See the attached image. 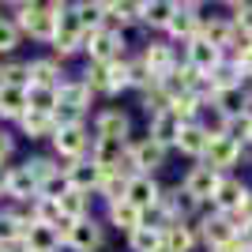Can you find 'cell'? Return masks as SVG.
Wrapping results in <instances>:
<instances>
[{
    "label": "cell",
    "instance_id": "7dc6e473",
    "mask_svg": "<svg viewBox=\"0 0 252 252\" xmlns=\"http://www.w3.org/2000/svg\"><path fill=\"white\" fill-rule=\"evenodd\" d=\"M249 139H252V128H249Z\"/></svg>",
    "mask_w": 252,
    "mask_h": 252
},
{
    "label": "cell",
    "instance_id": "3957f363",
    "mask_svg": "<svg viewBox=\"0 0 252 252\" xmlns=\"http://www.w3.org/2000/svg\"><path fill=\"white\" fill-rule=\"evenodd\" d=\"M53 151H57V158H64V162L87 158V151H91V132H87V125L57 128V132H53Z\"/></svg>",
    "mask_w": 252,
    "mask_h": 252
},
{
    "label": "cell",
    "instance_id": "83f0119b",
    "mask_svg": "<svg viewBox=\"0 0 252 252\" xmlns=\"http://www.w3.org/2000/svg\"><path fill=\"white\" fill-rule=\"evenodd\" d=\"M57 203H61V215H64V219H72V222L91 219V192H75V189H68Z\"/></svg>",
    "mask_w": 252,
    "mask_h": 252
},
{
    "label": "cell",
    "instance_id": "bcb514c9",
    "mask_svg": "<svg viewBox=\"0 0 252 252\" xmlns=\"http://www.w3.org/2000/svg\"><path fill=\"white\" fill-rule=\"evenodd\" d=\"M158 252H169V249H158Z\"/></svg>",
    "mask_w": 252,
    "mask_h": 252
},
{
    "label": "cell",
    "instance_id": "277c9868",
    "mask_svg": "<svg viewBox=\"0 0 252 252\" xmlns=\"http://www.w3.org/2000/svg\"><path fill=\"white\" fill-rule=\"evenodd\" d=\"M53 49L61 53V57H72V53H79L87 45V31L79 27V19L72 15V4L64 8V15L57 19V34H53Z\"/></svg>",
    "mask_w": 252,
    "mask_h": 252
},
{
    "label": "cell",
    "instance_id": "74e56055",
    "mask_svg": "<svg viewBox=\"0 0 252 252\" xmlns=\"http://www.w3.org/2000/svg\"><path fill=\"white\" fill-rule=\"evenodd\" d=\"M83 83L91 87V94H109V79H105V68H102V64H87Z\"/></svg>",
    "mask_w": 252,
    "mask_h": 252
},
{
    "label": "cell",
    "instance_id": "ac0fdd59",
    "mask_svg": "<svg viewBox=\"0 0 252 252\" xmlns=\"http://www.w3.org/2000/svg\"><path fill=\"white\" fill-rule=\"evenodd\" d=\"M4 196L15 203H31L38 196V181L31 177L27 166H8V185H4Z\"/></svg>",
    "mask_w": 252,
    "mask_h": 252
},
{
    "label": "cell",
    "instance_id": "cb8c5ba5",
    "mask_svg": "<svg viewBox=\"0 0 252 252\" xmlns=\"http://www.w3.org/2000/svg\"><path fill=\"white\" fill-rule=\"evenodd\" d=\"M19 132L27 139H53L57 121H53V113H34V109H27V113L19 117Z\"/></svg>",
    "mask_w": 252,
    "mask_h": 252
},
{
    "label": "cell",
    "instance_id": "44dd1931",
    "mask_svg": "<svg viewBox=\"0 0 252 252\" xmlns=\"http://www.w3.org/2000/svg\"><path fill=\"white\" fill-rule=\"evenodd\" d=\"M185 49H189V61H185V64H192L200 75H211V72L222 64V49H215L211 42H203L200 34H196V38H192Z\"/></svg>",
    "mask_w": 252,
    "mask_h": 252
},
{
    "label": "cell",
    "instance_id": "f546056e",
    "mask_svg": "<svg viewBox=\"0 0 252 252\" xmlns=\"http://www.w3.org/2000/svg\"><path fill=\"white\" fill-rule=\"evenodd\" d=\"M207 143H211V136L200 125H185L181 128V139H177V151H185V155H192V158H203L207 155Z\"/></svg>",
    "mask_w": 252,
    "mask_h": 252
},
{
    "label": "cell",
    "instance_id": "c3c4849f",
    "mask_svg": "<svg viewBox=\"0 0 252 252\" xmlns=\"http://www.w3.org/2000/svg\"><path fill=\"white\" fill-rule=\"evenodd\" d=\"M0 252H8V249H0Z\"/></svg>",
    "mask_w": 252,
    "mask_h": 252
},
{
    "label": "cell",
    "instance_id": "7402d4cb",
    "mask_svg": "<svg viewBox=\"0 0 252 252\" xmlns=\"http://www.w3.org/2000/svg\"><path fill=\"white\" fill-rule=\"evenodd\" d=\"M23 249H27V252H61L64 241H61V233L53 230V226H38V222H31L27 233H23Z\"/></svg>",
    "mask_w": 252,
    "mask_h": 252
},
{
    "label": "cell",
    "instance_id": "484cf974",
    "mask_svg": "<svg viewBox=\"0 0 252 252\" xmlns=\"http://www.w3.org/2000/svg\"><path fill=\"white\" fill-rule=\"evenodd\" d=\"M173 15H177V0H147L139 8V19L147 23V27H158V31H166Z\"/></svg>",
    "mask_w": 252,
    "mask_h": 252
},
{
    "label": "cell",
    "instance_id": "ba28073f",
    "mask_svg": "<svg viewBox=\"0 0 252 252\" xmlns=\"http://www.w3.org/2000/svg\"><path fill=\"white\" fill-rule=\"evenodd\" d=\"M102 241H105V230H102V222L91 215V219H83V222H75V226H72V233L64 237V249H72V252H98Z\"/></svg>",
    "mask_w": 252,
    "mask_h": 252
},
{
    "label": "cell",
    "instance_id": "f1b7e54d",
    "mask_svg": "<svg viewBox=\"0 0 252 252\" xmlns=\"http://www.w3.org/2000/svg\"><path fill=\"white\" fill-rule=\"evenodd\" d=\"M109 222H113L117 230L132 233V230H139V226H143V211H136L128 200H117V203H109Z\"/></svg>",
    "mask_w": 252,
    "mask_h": 252
},
{
    "label": "cell",
    "instance_id": "7bdbcfd3",
    "mask_svg": "<svg viewBox=\"0 0 252 252\" xmlns=\"http://www.w3.org/2000/svg\"><path fill=\"white\" fill-rule=\"evenodd\" d=\"M4 185H8V166H0V196H4Z\"/></svg>",
    "mask_w": 252,
    "mask_h": 252
},
{
    "label": "cell",
    "instance_id": "9a60e30c",
    "mask_svg": "<svg viewBox=\"0 0 252 252\" xmlns=\"http://www.w3.org/2000/svg\"><path fill=\"white\" fill-rule=\"evenodd\" d=\"M64 181H68V189H75V192H98L102 169H98L91 158H79V162H68V166H64Z\"/></svg>",
    "mask_w": 252,
    "mask_h": 252
},
{
    "label": "cell",
    "instance_id": "8fae6325",
    "mask_svg": "<svg viewBox=\"0 0 252 252\" xmlns=\"http://www.w3.org/2000/svg\"><path fill=\"white\" fill-rule=\"evenodd\" d=\"M207 162L203 166H211L215 173H222V169H230V166H237L241 162V143H233L230 136H211V143H207Z\"/></svg>",
    "mask_w": 252,
    "mask_h": 252
},
{
    "label": "cell",
    "instance_id": "8d00e7d4",
    "mask_svg": "<svg viewBox=\"0 0 252 252\" xmlns=\"http://www.w3.org/2000/svg\"><path fill=\"white\" fill-rule=\"evenodd\" d=\"M19 27H15V19H8V15H0V57H8V53H15V45H19Z\"/></svg>",
    "mask_w": 252,
    "mask_h": 252
},
{
    "label": "cell",
    "instance_id": "52a82bcc",
    "mask_svg": "<svg viewBox=\"0 0 252 252\" xmlns=\"http://www.w3.org/2000/svg\"><path fill=\"white\" fill-rule=\"evenodd\" d=\"M200 38L203 42H211L215 49H237V45L245 42L241 34H237V27H233V19H222V15H211V19L200 23Z\"/></svg>",
    "mask_w": 252,
    "mask_h": 252
},
{
    "label": "cell",
    "instance_id": "f6af8a7d",
    "mask_svg": "<svg viewBox=\"0 0 252 252\" xmlns=\"http://www.w3.org/2000/svg\"><path fill=\"white\" fill-rule=\"evenodd\" d=\"M207 252H222V249H207Z\"/></svg>",
    "mask_w": 252,
    "mask_h": 252
},
{
    "label": "cell",
    "instance_id": "ab89813d",
    "mask_svg": "<svg viewBox=\"0 0 252 252\" xmlns=\"http://www.w3.org/2000/svg\"><path fill=\"white\" fill-rule=\"evenodd\" d=\"M64 192H68V181H64V169H61L53 181H45L42 189H38V196H45V200H61Z\"/></svg>",
    "mask_w": 252,
    "mask_h": 252
},
{
    "label": "cell",
    "instance_id": "836d02e7",
    "mask_svg": "<svg viewBox=\"0 0 252 252\" xmlns=\"http://www.w3.org/2000/svg\"><path fill=\"white\" fill-rule=\"evenodd\" d=\"M0 83L4 87H31V64L27 61H8V64H0Z\"/></svg>",
    "mask_w": 252,
    "mask_h": 252
},
{
    "label": "cell",
    "instance_id": "6da1fadb",
    "mask_svg": "<svg viewBox=\"0 0 252 252\" xmlns=\"http://www.w3.org/2000/svg\"><path fill=\"white\" fill-rule=\"evenodd\" d=\"M15 11V27L19 34L34 38V42H53L57 34V4H38V0H23V4H11Z\"/></svg>",
    "mask_w": 252,
    "mask_h": 252
},
{
    "label": "cell",
    "instance_id": "f35d334b",
    "mask_svg": "<svg viewBox=\"0 0 252 252\" xmlns=\"http://www.w3.org/2000/svg\"><path fill=\"white\" fill-rule=\"evenodd\" d=\"M233 11V27L241 38H252V4H230Z\"/></svg>",
    "mask_w": 252,
    "mask_h": 252
},
{
    "label": "cell",
    "instance_id": "4316f807",
    "mask_svg": "<svg viewBox=\"0 0 252 252\" xmlns=\"http://www.w3.org/2000/svg\"><path fill=\"white\" fill-rule=\"evenodd\" d=\"M23 113H27V91H23V87H4L0 83V117L19 125Z\"/></svg>",
    "mask_w": 252,
    "mask_h": 252
},
{
    "label": "cell",
    "instance_id": "30bf717a",
    "mask_svg": "<svg viewBox=\"0 0 252 252\" xmlns=\"http://www.w3.org/2000/svg\"><path fill=\"white\" fill-rule=\"evenodd\" d=\"M128 132H132V121H128L125 109H102V113L94 117V139L128 143Z\"/></svg>",
    "mask_w": 252,
    "mask_h": 252
},
{
    "label": "cell",
    "instance_id": "d590c367",
    "mask_svg": "<svg viewBox=\"0 0 252 252\" xmlns=\"http://www.w3.org/2000/svg\"><path fill=\"white\" fill-rule=\"evenodd\" d=\"M105 79H109V94H121L132 87V64L128 61H117V64H105Z\"/></svg>",
    "mask_w": 252,
    "mask_h": 252
},
{
    "label": "cell",
    "instance_id": "e575fe53",
    "mask_svg": "<svg viewBox=\"0 0 252 252\" xmlns=\"http://www.w3.org/2000/svg\"><path fill=\"white\" fill-rule=\"evenodd\" d=\"M27 109H34V113H53V109H57V91H53V87H27Z\"/></svg>",
    "mask_w": 252,
    "mask_h": 252
},
{
    "label": "cell",
    "instance_id": "5b68a950",
    "mask_svg": "<svg viewBox=\"0 0 252 252\" xmlns=\"http://www.w3.org/2000/svg\"><path fill=\"white\" fill-rule=\"evenodd\" d=\"M128 166L136 169V173H155V169L166 166V147L162 143H155L151 136L136 139V143H128Z\"/></svg>",
    "mask_w": 252,
    "mask_h": 252
},
{
    "label": "cell",
    "instance_id": "d4e9b609",
    "mask_svg": "<svg viewBox=\"0 0 252 252\" xmlns=\"http://www.w3.org/2000/svg\"><path fill=\"white\" fill-rule=\"evenodd\" d=\"M31 64V87H53V91H57V87L64 83L61 79V64L53 61V57H38V61H27Z\"/></svg>",
    "mask_w": 252,
    "mask_h": 252
},
{
    "label": "cell",
    "instance_id": "7c38bea8",
    "mask_svg": "<svg viewBox=\"0 0 252 252\" xmlns=\"http://www.w3.org/2000/svg\"><path fill=\"white\" fill-rule=\"evenodd\" d=\"M91 162H94L102 173H117L121 162H128V143H117V139H94V143H91Z\"/></svg>",
    "mask_w": 252,
    "mask_h": 252
},
{
    "label": "cell",
    "instance_id": "4dcf8cb0",
    "mask_svg": "<svg viewBox=\"0 0 252 252\" xmlns=\"http://www.w3.org/2000/svg\"><path fill=\"white\" fill-rule=\"evenodd\" d=\"M23 166L31 169V177L38 181V189H42L45 181H53L57 173H61V158L57 155H34V158H27Z\"/></svg>",
    "mask_w": 252,
    "mask_h": 252
},
{
    "label": "cell",
    "instance_id": "2e32d148",
    "mask_svg": "<svg viewBox=\"0 0 252 252\" xmlns=\"http://www.w3.org/2000/svg\"><path fill=\"white\" fill-rule=\"evenodd\" d=\"M139 61L147 64V72L155 75V79H166V75L177 68V53H173V45H169V42H151Z\"/></svg>",
    "mask_w": 252,
    "mask_h": 252
},
{
    "label": "cell",
    "instance_id": "8992f818",
    "mask_svg": "<svg viewBox=\"0 0 252 252\" xmlns=\"http://www.w3.org/2000/svg\"><path fill=\"white\" fill-rule=\"evenodd\" d=\"M125 200L132 203L136 211H155L158 207V200H162V189H158V181L155 177H147V173H132L128 177V189H125Z\"/></svg>",
    "mask_w": 252,
    "mask_h": 252
},
{
    "label": "cell",
    "instance_id": "d6986e66",
    "mask_svg": "<svg viewBox=\"0 0 252 252\" xmlns=\"http://www.w3.org/2000/svg\"><path fill=\"white\" fill-rule=\"evenodd\" d=\"M91 102H94V94H91V87H87L83 79H64V83L57 87V105H64V109L87 113Z\"/></svg>",
    "mask_w": 252,
    "mask_h": 252
},
{
    "label": "cell",
    "instance_id": "e0dca14e",
    "mask_svg": "<svg viewBox=\"0 0 252 252\" xmlns=\"http://www.w3.org/2000/svg\"><path fill=\"white\" fill-rule=\"evenodd\" d=\"M196 11H200V4H177V15L169 19L166 34H169V38H181V42L189 45L192 38L200 34V23H203L200 15H196Z\"/></svg>",
    "mask_w": 252,
    "mask_h": 252
},
{
    "label": "cell",
    "instance_id": "7a4b0ae2",
    "mask_svg": "<svg viewBox=\"0 0 252 252\" xmlns=\"http://www.w3.org/2000/svg\"><path fill=\"white\" fill-rule=\"evenodd\" d=\"M83 53L91 57V64H117V61H125V34L121 31H94V34H87V45Z\"/></svg>",
    "mask_w": 252,
    "mask_h": 252
},
{
    "label": "cell",
    "instance_id": "1f68e13d",
    "mask_svg": "<svg viewBox=\"0 0 252 252\" xmlns=\"http://www.w3.org/2000/svg\"><path fill=\"white\" fill-rule=\"evenodd\" d=\"M128 177H132V173H125V169H117V173H102V181H98V196H105L109 203L125 200Z\"/></svg>",
    "mask_w": 252,
    "mask_h": 252
},
{
    "label": "cell",
    "instance_id": "d6a6232c",
    "mask_svg": "<svg viewBox=\"0 0 252 252\" xmlns=\"http://www.w3.org/2000/svg\"><path fill=\"white\" fill-rule=\"evenodd\" d=\"M128 249L132 252H158L162 249V230L155 226H139V230L128 233Z\"/></svg>",
    "mask_w": 252,
    "mask_h": 252
},
{
    "label": "cell",
    "instance_id": "60d3db41",
    "mask_svg": "<svg viewBox=\"0 0 252 252\" xmlns=\"http://www.w3.org/2000/svg\"><path fill=\"white\" fill-rule=\"evenodd\" d=\"M11 155H15V136H11L8 128L0 125V166H8Z\"/></svg>",
    "mask_w": 252,
    "mask_h": 252
},
{
    "label": "cell",
    "instance_id": "ffe728a7",
    "mask_svg": "<svg viewBox=\"0 0 252 252\" xmlns=\"http://www.w3.org/2000/svg\"><path fill=\"white\" fill-rule=\"evenodd\" d=\"M181 117L173 113V109H162V113L151 117V132L147 136L155 139V143H162V147H177V139H181Z\"/></svg>",
    "mask_w": 252,
    "mask_h": 252
},
{
    "label": "cell",
    "instance_id": "4fadbf2b",
    "mask_svg": "<svg viewBox=\"0 0 252 252\" xmlns=\"http://www.w3.org/2000/svg\"><path fill=\"white\" fill-rule=\"evenodd\" d=\"M245 196H249V189H245L237 177H226L222 173L219 189H215V196H211V207L219 211V215H233V211L245 203Z\"/></svg>",
    "mask_w": 252,
    "mask_h": 252
},
{
    "label": "cell",
    "instance_id": "ee69618b",
    "mask_svg": "<svg viewBox=\"0 0 252 252\" xmlns=\"http://www.w3.org/2000/svg\"><path fill=\"white\" fill-rule=\"evenodd\" d=\"M8 252H27V249H23V245H15V249H8Z\"/></svg>",
    "mask_w": 252,
    "mask_h": 252
},
{
    "label": "cell",
    "instance_id": "b9f144b4",
    "mask_svg": "<svg viewBox=\"0 0 252 252\" xmlns=\"http://www.w3.org/2000/svg\"><path fill=\"white\" fill-rule=\"evenodd\" d=\"M241 245L252 252V222H249V226H241Z\"/></svg>",
    "mask_w": 252,
    "mask_h": 252
},
{
    "label": "cell",
    "instance_id": "9c48e42d",
    "mask_svg": "<svg viewBox=\"0 0 252 252\" xmlns=\"http://www.w3.org/2000/svg\"><path fill=\"white\" fill-rule=\"evenodd\" d=\"M207 241V249H230L233 241H237V226L230 222V215H207V219L200 222V230H196Z\"/></svg>",
    "mask_w": 252,
    "mask_h": 252
},
{
    "label": "cell",
    "instance_id": "5bb4252c",
    "mask_svg": "<svg viewBox=\"0 0 252 252\" xmlns=\"http://www.w3.org/2000/svg\"><path fill=\"white\" fill-rule=\"evenodd\" d=\"M219 181H222V173H215L211 166H192V169H189V177H185V185H181V189L189 192V196H192L196 203H203V200H211V196H215Z\"/></svg>",
    "mask_w": 252,
    "mask_h": 252
},
{
    "label": "cell",
    "instance_id": "603a6c76",
    "mask_svg": "<svg viewBox=\"0 0 252 252\" xmlns=\"http://www.w3.org/2000/svg\"><path fill=\"white\" fill-rule=\"evenodd\" d=\"M196 241H200V233L189 222H169L162 230V249H169V252H192Z\"/></svg>",
    "mask_w": 252,
    "mask_h": 252
}]
</instances>
